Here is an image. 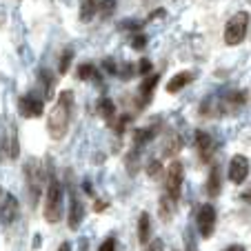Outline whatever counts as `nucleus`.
I'll return each mask as SVG.
<instances>
[{"label": "nucleus", "mask_w": 251, "mask_h": 251, "mask_svg": "<svg viewBox=\"0 0 251 251\" xmlns=\"http://www.w3.org/2000/svg\"><path fill=\"white\" fill-rule=\"evenodd\" d=\"M71 107H74V94H71V91H62V94L58 96V102L53 104L51 111L47 114V129L53 140L65 138L67 131H69Z\"/></svg>", "instance_id": "nucleus-1"}, {"label": "nucleus", "mask_w": 251, "mask_h": 251, "mask_svg": "<svg viewBox=\"0 0 251 251\" xmlns=\"http://www.w3.org/2000/svg\"><path fill=\"white\" fill-rule=\"evenodd\" d=\"M62 204H65V189H62L56 176H51L47 185V194H45V209H43L45 220L49 225H58L62 220Z\"/></svg>", "instance_id": "nucleus-2"}, {"label": "nucleus", "mask_w": 251, "mask_h": 251, "mask_svg": "<svg viewBox=\"0 0 251 251\" xmlns=\"http://www.w3.org/2000/svg\"><path fill=\"white\" fill-rule=\"evenodd\" d=\"M25 180H27L31 204H38L40 194H43V187H45V169H43V162H40L38 158H29V160L25 162Z\"/></svg>", "instance_id": "nucleus-3"}, {"label": "nucleus", "mask_w": 251, "mask_h": 251, "mask_svg": "<svg viewBox=\"0 0 251 251\" xmlns=\"http://www.w3.org/2000/svg\"><path fill=\"white\" fill-rule=\"evenodd\" d=\"M247 27H249V14L247 11H238L231 18L227 20V27H225V43L229 47H236L245 40L247 36Z\"/></svg>", "instance_id": "nucleus-4"}, {"label": "nucleus", "mask_w": 251, "mask_h": 251, "mask_svg": "<svg viewBox=\"0 0 251 251\" xmlns=\"http://www.w3.org/2000/svg\"><path fill=\"white\" fill-rule=\"evenodd\" d=\"M182 178H185L182 162L180 160L171 162L169 169H167V194H169L176 202H178V198H180V194H182Z\"/></svg>", "instance_id": "nucleus-5"}, {"label": "nucleus", "mask_w": 251, "mask_h": 251, "mask_svg": "<svg viewBox=\"0 0 251 251\" xmlns=\"http://www.w3.org/2000/svg\"><path fill=\"white\" fill-rule=\"evenodd\" d=\"M196 223H198V231L202 238L213 236V231H216V209H213V204H202L200 207Z\"/></svg>", "instance_id": "nucleus-6"}, {"label": "nucleus", "mask_w": 251, "mask_h": 251, "mask_svg": "<svg viewBox=\"0 0 251 251\" xmlns=\"http://www.w3.org/2000/svg\"><path fill=\"white\" fill-rule=\"evenodd\" d=\"M18 111H20V116H25V118H38V116H43V111H45V102H43V98L31 96V94L20 96Z\"/></svg>", "instance_id": "nucleus-7"}, {"label": "nucleus", "mask_w": 251, "mask_h": 251, "mask_svg": "<svg viewBox=\"0 0 251 251\" xmlns=\"http://www.w3.org/2000/svg\"><path fill=\"white\" fill-rule=\"evenodd\" d=\"M247 176H249V160L245 156H233L231 162H229V180L233 185H242L247 180Z\"/></svg>", "instance_id": "nucleus-8"}, {"label": "nucleus", "mask_w": 251, "mask_h": 251, "mask_svg": "<svg viewBox=\"0 0 251 251\" xmlns=\"http://www.w3.org/2000/svg\"><path fill=\"white\" fill-rule=\"evenodd\" d=\"M18 198L14 194H5L0 200V223L2 225H11L18 218Z\"/></svg>", "instance_id": "nucleus-9"}, {"label": "nucleus", "mask_w": 251, "mask_h": 251, "mask_svg": "<svg viewBox=\"0 0 251 251\" xmlns=\"http://www.w3.org/2000/svg\"><path fill=\"white\" fill-rule=\"evenodd\" d=\"M80 220H82V204L78 202L76 191H71V200H69V227L76 231V229L80 227Z\"/></svg>", "instance_id": "nucleus-10"}, {"label": "nucleus", "mask_w": 251, "mask_h": 251, "mask_svg": "<svg viewBox=\"0 0 251 251\" xmlns=\"http://www.w3.org/2000/svg\"><path fill=\"white\" fill-rule=\"evenodd\" d=\"M191 80H194V74H191V71H180V74H176V76L167 82V91H169V94H178V91L189 85Z\"/></svg>", "instance_id": "nucleus-11"}, {"label": "nucleus", "mask_w": 251, "mask_h": 251, "mask_svg": "<svg viewBox=\"0 0 251 251\" xmlns=\"http://www.w3.org/2000/svg\"><path fill=\"white\" fill-rule=\"evenodd\" d=\"M220 189H223L220 169H218V167H211V171H209V178H207V194L211 196V198H216V196L220 194Z\"/></svg>", "instance_id": "nucleus-12"}, {"label": "nucleus", "mask_w": 251, "mask_h": 251, "mask_svg": "<svg viewBox=\"0 0 251 251\" xmlns=\"http://www.w3.org/2000/svg\"><path fill=\"white\" fill-rule=\"evenodd\" d=\"M138 240L142 245H147L151 240V218H149V213H140V218H138Z\"/></svg>", "instance_id": "nucleus-13"}, {"label": "nucleus", "mask_w": 251, "mask_h": 251, "mask_svg": "<svg viewBox=\"0 0 251 251\" xmlns=\"http://www.w3.org/2000/svg\"><path fill=\"white\" fill-rule=\"evenodd\" d=\"M98 14V0H80V20L89 23Z\"/></svg>", "instance_id": "nucleus-14"}, {"label": "nucleus", "mask_w": 251, "mask_h": 251, "mask_svg": "<svg viewBox=\"0 0 251 251\" xmlns=\"http://www.w3.org/2000/svg\"><path fill=\"white\" fill-rule=\"evenodd\" d=\"M158 85V76H147L145 80H142L140 85V98H142V104L149 102V98L153 96V89H156Z\"/></svg>", "instance_id": "nucleus-15"}, {"label": "nucleus", "mask_w": 251, "mask_h": 251, "mask_svg": "<svg viewBox=\"0 0 251 251\" xmlns=\"http://www.w3.org/2000/svg\"><path fill=\"white\" fill-rule=\"evenodd\" d=\"M98 111L104 120H109V118L116 116V104L111 102V98H100L98 100Z\"/></svg>", "instance_id": "nucleus-16"}, {"label": "nucleus", "mask_w": 251, "mask_h": 251, "mask_svg": "<svg viewBox=\"0 0 251 251\" xmlns=\"http://www.w3.org/2000/svg\"><path fill=\"white\" fill-rule=\"evenodd\" d=\"M174 202H176V200L171 198L169 194H165L160 198V218L162 220H169L171 216H174Z\"/></svg>", "instance_id": "nucleus-17"}, {"label": "nucleus", "mask_w": 251, "mask_h": 251, "mask_svg": "<svg viewBox=\"0 0 251 251\" xmlns=\"http://www.w3.org/2000/svg\"><path fill=\"white\" fill-rule=\"evenodd\" d=\"M196 147L202 156H207V151L211 149V138H209L207 131H196Z\"/></svg>", "instance_id": "nucleus-18"}, {"label": "nucleus", "mask_w": 251, "mask_h": 251, "mask_svg": "<svg viewBox=\"0 0 251 251\" xmlns=\"http://www.w3.org/2000/svg\"><path fill=\"white\" fill-rule=\"evenodd\" d=\"M96 74H98V71H96V67L91 65V62H85V65L78 67V80H89Z\"/></svg>", "instance_id": "nucleus-19"}, {"label": "nucleus", "mask_w": 251, "mask_h": 251, "mask_svg": "<svg viewBox=\"0 0 251 251\" xmlns=\"http://www.w3.org/2000/svg\"><path fill=\"white\" fill-rule=\"evenodd\" d=\"M114 9H116V0H100L98 2V11L102 18H109L114 14Z\"/></svg>", "instance_id": "nucleus-20"}, {"label": "nucleus", "mask_w": 251, "mask_h": 251, "mask_svg": "<svg viewBox=\"0 0 251 251\" xmlns=\"http://www.w3.org/2000/svg\"><path fill=\"white\" fill-rule=\"evenodd\" d=\"M71 60H74V51H71V49H65V53L60 56V67H58V71H60L62 76H65L67 71H69Z\"/></svg>", "instance_id": "nucleus-21"}, {"label": "nucleus", "mask_w": 251, "mask_h": 251, "mask_svg": "<svg viewBox=\"0 0 251 251\" xmlns=\"http://www.w3.org/2000/svg\"><path fill=\"white\" fill-rule=\"evenodd\" d=\"M149 138H153V131H151V129H138V131L133 133V142H136V145H142V142H147Z\"/></svg>", "instance_id": "nucleus-22"}, {"label": "nucleus", "mask_w": 251, "mask_h": 251, "mask_svg": "<svg viewBox=\"0 0 251 251\" xmlns=\"http://www.w3.org/2000/svg\"><path fill=\"white\" fill-rule=\"evenodd\" d=\"M98 251H116V240L114 238H107V240L98 247Z\"/></svg>", "instance_id": "nucleus-23"}, {"label": "nucleus", "mask_w": 251, "mask_h": 251, "mask_svg": "<svg viewBox=\"0 0 251 251\" xmlns=\"http://www.w3.org/2000/svg\"><path fill=\"white\" fill-rule=\"evenodd\" d=\"M138 71H140L142 76H147L149 71H151V60H147V58H145V60H140V65H138Z\"/></svg>", "instance_id": "nucleus-24"}, {"label": "nucleus", "mask_w": 251, "mask_h": 251, "mask_svg": "<svg viewBox=\"0 0 251 251\" xmlns=\"http://www.w3.org/2000/svg\"><path fill=\"white\" fill-rule=\"evenodd\" d=\"M145 251H165V245H162V240H151V242H147V249Z\"/></svg>", "instance_id": "nucleus-25"}, {"label": "nucleus", "mask_w": 251, "mask_h": 251, "mask_svg": "<svg viewBox=\"0 0 251 251\" xmlns=\"http://www.w3.org/2000/svg\"><path fill=\"white\" fill-rule=\"evenodd\" d=\"M145 45H147V38H145V36H136V38L131 40V47L133 49H142Z\"/></svg>", "instance_id": "nucleus-26"}, {"label": "nucleus", "mask_w": 251, "mask_h": 251, "mask_svg": "<svg viewBox=\"0 0 251 251\" xmlns=\"http://www.w3.org/2000/svg\"><path fill=\"white\" fill-rule=\"evenodd\" d=\"M149 176H151V178H158V176H160V162L158 160H153L151 165H149Z\"/></svg>", "instance_id": "nucleus-27"}, {"label": "nucleus", "mask_w": 251, "mask_h": 251, "mask_svg": "<svg viewBox=\"0 0 251 251\" xmlns=\"http://www.w3.org/2000/svg\"><path fill=\"white\" fill-rule=\"evenodd\" d=\"M185 245H189V251H198V249H196V242H194V238H191L189 231L185 233Z\"/></svg>", "instance_id": "nucleus-28"}, {"label": "nucleus", "mask_w": 251, "mask_h": 251, "mask_svg": "<svg viewBox=\"0 0 251 251\" xmlns=\"http://www.w3.org/2000/svg\"><path fill=\"white\" fill-rule=\"evenodd\" d=\"M240 198H242V200H245V202H251V185H249V187H247V189H245V191H242V194H240Z\"/></svg>", "instance_id": "nucleus-29"}, {"label": "nucleus", "mask_w": 251, "mask_h": 251, "mask_svg": "<svg viewBox=\"0 0 251 251\" xmlns=\"http://www.w3.org/2000/svg\"><path fill=\"white\" fill-rule=\"evenodd\" d=\"M94 209H96V211H104V209H107V202H102V200H100V202L94 204Z\"/></svg>", "instance_id": "nucleus-30"}, {"label": "nucleus", "mask_w": 251, "mask_h": 251, "mask_svg": "<svg viewBox=\"0 0 251 251\" xmlns=\"http://www.w3.org/2000/svg\"><path fill=\"white\" fill-rule=\"evenodd\" d=\"M225 251H245V247L242 245H231V247H227Z\"/></svg>", "instance_id": "nucleus-31"}, {"label": "nucleus", "mask_w": 251, "mask_h": 251, "mask_svg": "<svg viewBox=\"0 0 251 251\" xmlns=\"http://www.w3.org/2000/svg\"><path fill=\"white\" fill-rule=\"evenodd\" d=\"M58 251H71V245L69 242H62V245L58 247Z\"/></svg>", "instance_id": "nucleus-32"}, {"label": "nucleus", "mask_w": 251, "mask_h": 251, "mask_svg": "<svg viewBox=\"0 0 251 251\" xmlns=\"http://www.w3.org/2000/svg\"><path fill=\"white\" fill-rule=\"evenodd\" d=\"M0 196H2V187H0Z\"/></svg>", "instance_id": "nucleus-33"}]
</instances>
